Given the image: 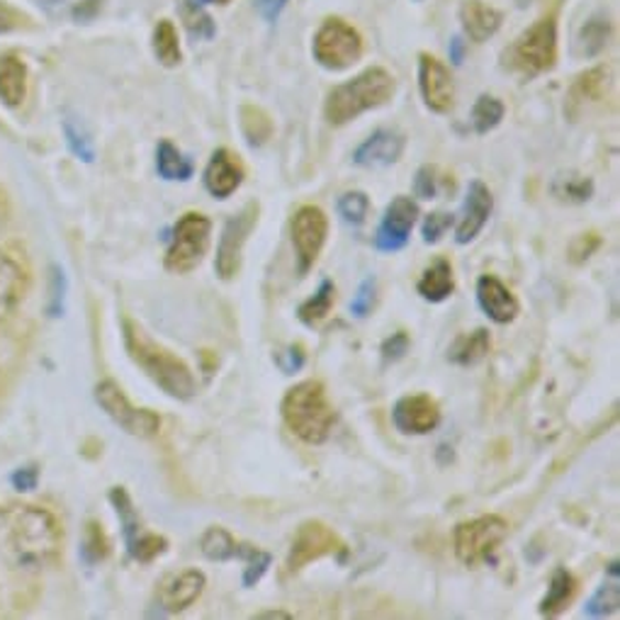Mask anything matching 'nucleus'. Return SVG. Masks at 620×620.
I'll return each instance as SVG.
<instances>
[{"instance_id":"nucleus-38","label":"nucleus","mask_w":620,"mask_h":620,"mask_svg":"<svg viewBox=\"0 0 620 620\" xmlns=\"http://www.w3.org/2000/svg\"><path fill=\"white\" fill-rule=\"evenodd\" d=\"M339 214L341 220L351 226L365 224L370 214V197L361 193V190H351V193L339 197Z\"/></svg>"},{"instance_id":"nucleus-7","label":"nucleus","mask_w":620,"mask_h":620,"mask_svg":"<svg viewBox=\"0 0 620 620\" xmlns=\"http://www.w3.org/2000/svg\"><path fill=\"white\" fill-rule=\"evenodd\" d=\"M210 236H212L210 217H205V214L200 212L183 214L173 226L171 246L169 252H165V268L171 272H178V276L195 270L202 264V258L207 256Z\"/></svg>"},{"instance_id":"nucleus-22","label":"nucleus","mask_w":620,"mask_h":620,"mask_svg":"<svg viewBox=\"0 0 620 620\" xmlns=\"http://www.w3.org/2000/svg\"><path fill=\"white\" fill-rule=\"evenodd\" d=\"M28 290V272L15 258L0 254V319L15 312Z\"/></svg>"},{"instance_id":"nucleus-36","label":"nucleus","mask_w":620,"mask_h":620,"mask_svg":"<svg viewBox=\"0 0 620 620\" xmlns=\"http://www.w3.org/2000/svg\"><path fill=\"white\" fill-rule=\"evenodd\" d=\"M606 88V71L599 68H589L587 74H581L575 86L569 90V100L571 105H584V103H591V100H599L603 95Z\"/></svg>"},{"instance_id":"nucleus-29","label":"nucleus","mask_w":620,"mask_h":620,"mask_svg":"<svg viewBox=\"0 0 620 620\" xmlns=\"http://www.w3.org/2000/svg\"><path fill=\"white\" fill-rule=\"evenodd\" d=\"M157 169L163 181H190L195 173V165L183 151H178L169 139H163L157 149Z\"/></svg>"},{"instance_id":"nucleus-14","label":"nucleus","mask_w":620,"mask_h":620,"mask_svg":"<svg viewBox=\"0 0 620 620\" xmlns=\"http://www.w3.org/2000/svg\"><path fill=\"white\" fill-rule=\"evenodd\" d=\"M419 88L428 110L446 115L456 105V81L450 68L431 54L419 56Z\"/></svg>"},{"instance_id":"nucleus-55","label":"nucleus","mask_w":620,"mask_h":620,"mask_svg":"<svg viewBox=\"0 0 620 620\" xmlns=\"http://www.w3.org/2000/svg\"><path fill=\"white\" fill-rule=\"evenodd\" d=\"M200 3H217V6H226V3H232V0H200Z\"/></svg>"},{"instance_id":"nucleus-3","label":"nucleus","mask_w":620,"mask_h":620,"mask_svg":"<svg viewBox=\"0 0 620 620\" xmlns=\"http://www.w3.org/2000/svg\"><path fill=\"white\" fill-rule=\"evenodd\" d=\"M280 414L285 426L307 446L327 443L336 424V411L327 397V387L319 380H304L285 392Z\"/></svg>"},{"instance_id":"nucleus-18","label":"nucleus","mask_w":620,"mask_h":620,"mask_svg":"<svg viewBox=\"0 0 620 620\" xmlns=\"http://www.w3.org/2000/svg\"><path fill=\"white\" fill-rule=\"evenodd\" d=\"M404 147H407V137L395 129H377L355 149L353 161L365 169H383V165H392L402 159Z\"/></svg>"},{"instance_id":"nucleus-24","label":"nucleus","mask_w":620,"mask_h":620,"mask_svg":"<svg viewBox=\"0 0 620 620\" xmlns=\"http://www.w3.org/2000/svg\"><path fill=\"white\" fill-rule=\"evenodd\" d=\"M28 95V66L22 58L6 54L0 56V100L8 107L22 105Z\"/></svg>"},{"instance_id":"nucleus-11","label":"nucleus","mask_w":620,"mask_h":620,"mask_svg":"<svg viewBox=\"0 0 620 620\" xmlns=\"http://www.w3.org/2000/svg\"><path fill=\"white\" fill-rule=\"evenodd\" d=\"M258 202H248V205L229 217V222L224 224V232L220 238L217 248V260H214V268H217V276L222 280H234L242 270V256L244 246L248 242V236L256 229L258 224Z\"/></svg>"},{"instance_id":"nucleus-37","label":"nucleus","mask_w":620,"mask_h":620,"mask_svg":"<svg viewBox=\"0 0 620 620\" xmlns=\"http://www.w3.org/2000/svg\"><path fill=\"white\" fill-rule=\"evenodd\" d=\"M618 606H620V589H618V579H613L611 584H603V587L591 596L587 601V608H584V616L587 618L616 616Z\"/></svg>"},{"instance_id":"nucleus-30","label":"nucleus","mask_w":620,"mask_h":620,"mask_svg":"<svg viewBox=\"0 0 620 620\" xmlns=\"http://www.w3.org/2000/svg\"><path fill=\"white\" fill-rule=\"evenodd\" d=\"M238 125H242V132L252 147H264L272 137V119L264 107L258 105H242V110H238Z\"/></svg>"},{"instance_id":"nucleus-40","label":"nucleus","mask_w":620,"mask_h":620,"mask_svg":"<svg viewBox=\"0 0 620 620\" xmlns=\"http://www.w3.org/2000/svg\"><path fill=\"white\" fill-rule=\"evenodd\" d=\"M107 555H110V541H107L103 526L98 521H88L86 533H83V557L93 565L100 563Z\"/></svg>"},{"instance_id":"nucleus-48","label":"nucleus","mask_w":620,"mask_h":620,"mask_svg":"<svg viewBox=\"0 0 620 620\" xmlns=\"http://www.w3.org/2000/svg\"><path fill=\"white\" fill-rule=\"evenodd\" d=\"M304 361H307V355H304V349L300 343H292L282 353L276 355V363L280 365L285 375H292V373H297V370H302Z\"/></svg>"},{"instance_id":"nucleus-53","label":"nucleus","mask_w":620,"mask_h":620,"mask_svg":"<svg viewBox=\"0 0 620 620\" xmlns=\"http://www.w3.org/2000/svg\"><path fill=\"white\" fill-rule=\"evenodd\" d=\"M98 8H100V0H83L81 6L74 8V18L90 20L95 13H98Z\"/></svg>"},{"instance_id":"nucleus-47","label":"nucleus","mask_w":620,"mask_h":620,"mask_svg":"<svg viewBox=\"0 0 620 620\" xmlns=\"http://www.w3.org/2000/svg\"><path fill=\"white\" fill-rule=\"evenodd\" d=\"M409 336H407V331H397V333H392V336L383 343V361L385 363H397L402 361L404 355H407L409 351Z\"/></svg>"},{"instance_id":"nucleus-10","label":"nucleus","mask_w":620,"mask_h":620,"mask_svg":"<svg viewBox=\"0 0 620 620\" xmlns=\"http://www.w3.org/2000/svg\"><path fill=\"white\" fill-rule=\"evenodd\" d=\"M329 555H345V543L339 538V533L321 521H304L292 538L285 571L297 575L307 565Z\"/></svg>"},{"instance_id":"nucleus-41","label":"nucleus","mask_w":620,"mask_h":620,"mask_svg":"<svg viewBox=\"0 0 620 620\" xmlns=\"http://www.w3.org/2000/svg\"><path fill=\"white\" fill-rule=\"evenodd\" d=\"M443 183L452 185V181H448V175L440 173L438 165H421L419 173L414 178V193L421 200H436L440 195V190H443Z\"/></svg>"},{"instance_id":"nucleus-15","label":"nucleus","mask_w":620,"mask_h":620,"mask_svg":"<svg viewBox=\"0 0 620 620\" xmlns=\"http://www.w3.org/2000/svg\"><path fill=\"white\" fill-rule=\"evenodd\" d=\"M392 421H395L397 431L402 434L426 436L436 431V426L440 424V407L428 395L402 397L395 404V409H392Z\"/></svg>"},{"instance_id":"nucleus-1","label":"nucleus","mask_w":620,"mask_h":620,"mask_svg":"<svg viewBox=\"0 0 620 620\" xmlns=\"http://www.w3.org/2000/svg\"><path fill=\"white\" fill-rule=\"evenodd\" d=\"M64 531L52 511L10 506L0 514V553L15 569L38 571L62 553Z\"/></svg>"},{"instance_id":"nucleus-12","label":"nucleus","mask_w":620,"mask_h":620,"mask_svg":"<svg viewBox=\"0 0 620 620\" xmlns=\"http://www.w3.org/2000/svg\"><path fill=\"white\" fill-rule=\"evenodd\" d=\"M329 236V217L324 210L317 205H304L295 212L292 217V244L297 254V270L307 276L314 268L321 248Z\"/></svg>"},{"instance_id":"nucleus-6","label":"nucleus","mask_w":620,"mask_h":620,"mask_svg":"<svg viewBox=\"0 0 620 620\" xmlns=\"http://www.w3.org/2000/svg\"><path fill=\"white\" fill-rule=\"evenodd\" d=\"M557 62V18L545 15L528 28L509 50V66L521 76L547 74Z\"/></svg>"},{"instance_id":"nucleus-49","label":"nucleus","mask_w":620,"mask_h":620,"mask_svg":"<svg viewBox=\"0 0 620 620\" xmlns=\"http://www.w3.org/2000/svg\"><path fill=\"white\" fill-rule=\"evenodd\" d=\"M66 137H68V145L71 149H74L76 157H81L83 161H93V147H90V139L78 132V129L74 127V122H66Z\"/></svg>"},{"instance_id":"nucleus-34","label":"nucleus","mask_w":620,"mask_h":620,"mask_svg":"<svg viewBox=\"0 0 620 620\" xmlns=\"http://www.w3.org/2000/svg\"><path fill=\"white\" fill-rule=\"evenodd\" d=\"M608 38H611V25H608V20H603V18L589 20L587 25L579 30L577 54L587 56V58L596 56L608 44Z\"/></svg>"},{"instance_id":"nucleus-17","label":"nucleus","mask_w":620,"mask_h":620,"mask_svg":"<svg viewBox=\"0 0 620 620\" xmlns=\"http://www.w3.org/2000/svg\"><path fill=\"white\" fill-rule=\"evenodd\" d=\"M492 210H494L492 190H489L482 181H472L468 188V197H464V205H462V217L456 229V242L462 246L474 242L484 229V224L489 222Z\"/></svg>"},{"instance_id":"nucleus-35","label":"nucleus","mask_w":620,"mask_h":620,"mask_svg":"<svg viewBox=\"0 0 620 620\" xmlns=\"http://www.w3.org/2000/svg\"><path fill=\"white\" fill-rule=\"evenodd\" d=\"M181 18L185 22V30L193 34L195 40H212L217 34L214 20L207 15V10L195 0H183L181 3Z\"/></svg>"},{"instance_id":"nucleus-16","label":"nucleus","mask_w":620,"mask_h":620,"mask_svg":"<svg viewBox=\"0 0 620 620\" xmlns=\"http://www.w3.org/2000/svg\"><path fill=\"white\" fill-rule=\"evenodd\" d=\"M207 587V577L200 569H183L178 575H169L159 584V603L163 611L181 613L193 606Z\"/></svg>"},{"instance_id":"nucleus-54","label":"nucleus","mask_w":620,"mask_h":620,"mask_svg":"<svg viewBox=\"0 0 620 620\" xmlns=\"http://www.w3.org/2000/svg\"><path fill=\"white\" fill-rule=\"evenodd\" d=\"M258 620H264V618H280V620H290L292 616L290 613H285V611H264V613H256Z\"/></svg>"},{"instance_id":"nucleus-42","label":"nucleus","mask_w":620,"mask_h":620,"mask_svg":"<svg viewBox=\"0 0 620 620\" xmlns=\"http://www.w3.org/2000/svg\"><path fill=\"white\" fill-rule=\"evenodd\" d=\"M165 547H169V541H165L163 535L147 533V535H137V538L129 543V555L139 559V563H151V559H157L159 555L165 553Z\"/></svg>"},{"instance_id":"nucleus-28","label":"nucleus","mask_w":620,"mask_h":620,"mask_svg":"<svg viewBox=\"0 0 620 620\" xmlns=\"http://www.w3.org/2000/svg\"><path fill=\"white\" fill-rule=\"evenodd\" d=\"M333 302H336V285L331 280H321L319 290L309 297V300H304L300 309H297V317H300L304 327L314 329L331 314Z\"/></svg>"},{"instance_id":"nucleus-19","label":"nucleus","mask_w":620,"mask_h":620,"mask_svg":"<svg viewBox=\"0 0 620 620\" xmlns=\"http://www.w3.org/2000/svg\"><path fill=\"white\" fill-rule=\"evenodd\" d=\"M244 183V165L229 149H217L205 169V188L212 197H232Z\"/></svg>"},{"instance_id":"nucleus-51","label":"nucleus","mask_w":620,"mask_h":620,"mask_svg":"<svg viewBox=\"0 0 620 620\" xmlns=\"http://www.w3.org/2000/svg\"><path fill=\"white\" fill-rule=\"evenodd\" d=\"M285 6H288V0H256V8L268 22H276L278 15L285 10Z\"/></svg>"},{"instance_id":"nucleus-45","label":"nucleus","mask_w":620,"mask_h":620,"mask_svg":"<svg viewBox=\"0 0 620 620\" xmlns=\"http://www.w3.org/2000/svg\"><path fill=\"white\" fill-rule=\"evenodd\" d=\"M375 297H377V280L370 276V278H365L361 282V288H357V295L353 297L351 314L357 317V319H365L370 312H373Z\"/></svg>"},{"instance_id":"nucleus-26","label":"nucleus","mask_w":620,"mask_h":620,"mask_svg":"<svg viewBox=\"0 0 620 620\" xmlns=\"http://www.w3.org/2000/svg\"><path fill=\"white\" fill-rule=\"evenodd\" d=\"M575 596H577V579L571 577L565 567H557L553 571L550 587H547V594L541 601L538 611L545 618H557L571 601H575Z\"/></svg>"},{"instance_id":"nucleus-2","label":"nucleus","mask_w":620,"mask_h":620,"mask_svg":"<svg viewBox=\"0 0 620 620\" xmlns=\"http://www.w3.org/2000/svg\"><path fill=\"white\" fill-rule=\"evenodd\" d=\"M125 345L129 357L145 370V373L157 383L165 395L173 399H190L195 395L197 383L193 370L188 367L185 361L173 355L169 349H163L157 341L147 336V331L135 321L125 319Z\"/></svg>"},{"instance_id":"nucleus-31","label":"nucleus","mask_w":620,"mask_h":620,"mask_svg":"<svg viewBox=\"0 0 620 620\" xmlns=\"http://www.w3.org/2000/svg\"><path fill=\"white\" fill-rule=\"evenodd\" d=\"M153 54H157L163 66H178L183 58L181 42H178V32L171 20H159L157 30H153Z\"/></svg>"},{"instance_id":"nucleus-13","label":"nucleus","mask_w":620,"mask_h":620,"mask_svg":"<svg viewBox=\"0 0 620 620\" xmlns=\"http://www.w3.org/2000/svg\"><path fill=\"white\" fill-rule=\"evenodd\" d=\"M416 217H419V205H416L411 197L399 195L392 200L375 234L377 252H385V254L402 252V248L409 244Z\"/></svg>"},{"instance_id":"nucleus-44","label":"nucleus","mask_w":620,"mask_h":620,"mask_svg":"<svg viewBox=\"0 0 620 620\" xmlns=\"http://www.w3.org/2000/svg\"><path fill=\"white\" fill-rule=\"evenodd\" d=\"M599 246H601V236L596 234V232H584L579 236H575V242L569 244V260L571 264H587V260L599 252Z\"/></svg>"},{"instance_id":"nucleus-23","label":"nucleus","mask_w":620,"mask_h":620,"mask_svg":"<svg viewBox=\"0 0 620 620\" xmlns=\"http://www.w3.org/2000/svg\"><path fill=\"white\" fill-rule=\"evenodd\" d=\"M416 290L428 302H446L448 297L456 292V276H452V266L448 258H436L431 266H428L419 282H416Z\"/></svg>"},{"instance_id":"nucleus-27","label":"nucleus","mask_w":620,"mask_h":620,"mask_svg":"<svg viewBox=\"0 0 620 620\" xmlns=\"http://www.w3.org/2000/svg\"><path fill=\"white\" fill-rule=\"evenodd\" d=\"M200 550L212 563H226V559H244L248 545L236 543L234 535L222 528V526H212L200 538Z\"/></svg>"},{"instance_id":"nucleus-9","label":"nucleus","mask_w":620,"mask_h":620,"mask_svg":"<svg viewBox=\"0 0 620 620\" xmlns=\"http://www.w3.org/2000/svg\"><path fill=\"white\" fill-rule=\"evenodd\" d=\"M95 402H98L103 411L110 416L119 428H125L129 436L153 438L161 431V416L153 414L151 409H137L135 404L127 399L122 387L115 385L113 380H105V383L95 387Z\"/></svg>"},{"instance_id":"nucleus-56","label":"nucleus","mask_w":620,"mask_h":620,"mask_svg":"<svg viewBox=\"0 0 620 620\" xmlns=\"http://www.w3.org/2000/svg\"><path fill=\"white\" fill-rule=\"evenodd\" d=\"M452 46H456V64H460V40L452 42Z\"/></svg>"},{"instance_id":"nucleus-50","label":"nucleus","mask_w":620,"mask_h":620,"mask_svg":"<svg viewBox=\"0 0 620 620\" xmlns=\"http://www.w3.org/2000/svg\"><path fill=\"white\" fill-rule=\"evenodd\" d=\"M25 22H28V18L22 15L18 8L6 3V0H0V34L20 30L22 25H25Z\"/></svg>"},{"instance_id":"nucleus-25","label":"nucleus","mask_w":620,"mask_h":620,"mask_svg":"<svg viewBox=\"0 0 620 620\" xmlns=\"http://www.w3.org/2000/svg\"><path fill=\"white\" fill-rule=\"evenodd\" d=\"M489 349H492V339H489L487 329H477L472 333H460V336L450 343L448 361L452 365L470 367L484 361Z\"/></svg>"},{"instance_id":"nucleus-39","label":"nucleus","mask_w":620,"mask_h":620,"mask_svg":"<svg viewBox=\"0 0 620 620\" xmlns=\"http://www.w3.org/2000/svg\"><path fill=\"white\" fill-rule=\"evenodd\" d=\"M110 502L117 509V516L122 519L125 538H127V545H129L139 535V516H137V511H135L132 499H129V494L125 492L122 487H115L113 492H110Z\"/></svg>"},{"instance_id":"nucleus-8","label":"nucleus","mask_w":620,"mask_h":620,"mask_svg":"<svg viewBox=\"0 0 620 620\" xmlns=\"http://www.w3.org/2000/svg\"><path fill=\"white\" fill-rule=\"evenodd\" d=\"M363 54V38L349 22L329 18L321 22L314 34V56L329 71H343L353 66Z\"/></svg>"},{"instance_id":"nucleus-32","label":"nucleus","mask_w":620,"mask_h":620,"mask_svg":"<svg viewBox=\"0 0 620 620\" xmlns=\"http://www.w3.org/2000/svg\"><path fill=\"white\" fill-rule=\"evenodd\" d=\"M553 195L563 202H575V205H581V202L591 200L594 195V183L591 178L587 175H577V173H567V175H557L553 181Z\"/></svg>"},{"instance_id":"nucleus-5","label":"nucleus","mask_w":620,"mask_h":620,"mask_svg":"<svg viewBox=\"0 0 620 620\" xmlns=\"http://www.w3.org/2000/svg\"><path fill=\"white\" fill-rule=\"evenodd\" d=\"M509 538V521L504 516L487 514L462 521L452 533L456 557L464 567H480L492 563L499 545Z\"/></svg>"},{"instance_id":"nucleus-46","label":"nucleus","mask_w":620,"mask_h":620,"mask_svg":"<svg viewBox=\"0 0 620 620\" xmlns=\"http://www.w3.org/2000/svg\"><path fill=\"white\" fill-rule=\"evenodd\" d=\"M452 226V214L448 212H431L426 217L421 232H424V242L426 244H438L440 238L446 236V232Z\"/></svg>"},{"instance_id":"nucleus-43","label":"nucleus","mask_w":620,"mask_h":620,"mask_svg":"<svg viewBox=\"0 0 620 620\" xmlns=\"http://www.w3.org/2000/svg\"><path fill=\"white\" fill-rule=\"evenodd\" d=\"M246 569H244V587H256V584L264 579L268 567L272 565V555L258 550V547L248 545V550L244 555Z\"/></svg>"},{"instance_id":"nucleus-4","label":"nucleus","mask_w":620,"mask_h":620,"mask_svg":"<svg viewBox=\"0 0 620 620\" xmlns=\"http://www.w3.org/2000/svg\"><path fill=\"white\" fill-rule=\"evenodd\" d=\"M395 88L397 83L389 71L380 66L365 68L363 74L341 83V86L329 93L324 105V115L329 119V125L333 127L349 125L351 119L361 117L363 113L387 105L392 100V95H395Z\"/></svg>"},{"instance_id":"nucleus-21","label":"nucleus","mask_w":620,"mask_h":620,"mask_svg":"<svg viewBox=\"0 0 620 620\" xmlns=\"http://www.w3.org/2000/svg\"><path fill=\"white\" fill-rule=\"evenodd\" d=\"M460 22L472 42H487L502 28V13L482 0H464L460 8Z\"/></svg>"},{"instance_id":"nucleus-20","label":"nucleus","mask_w":620,"mask_h":620,"mask_svg":"<svg viewBox=\"0 0 620 620\" xmlns=\"http://www.w3.org/2000/svg\"><path fill=\"white\" fill-rule=\"evenodd\" d=\"M477 302H480L482 312L496 321V324H511L521 312L516 295L496 276H482L477 280Z\"/></svg>"},{"instance_id":"nucleus-33","label":"nucleus","mask_w":620,"mask_h":620,"mask_svg":"<svg viewBox=\"0 0 620 620\" xmlns=\"http://www.w3.org/2000/svg\"><path fill=\"white\" fill-rule=\"evenodd\" d=\"M506 107L504 103L494 98V95H480V100L474 103L472 107V125L477 135H487L492 132L494 127H499V122L504 119Z\"/></svg>"},{"instance_id":"nucleus-52","label":"nucleus","mask_w":620,"mask_h":620,"mask_svg":"<svg viewBox=\"0 0 620 620\" xmlns=\"http://www.w3.org/2000/svg\"><path fill=\"white\" fill-rule=\"evenodd\" d=\"M13 482H15V487L20 489V492H30V489H34V484H38V470H34V468L20 470L13 477Z\"/></svg>"}]
</instances>
